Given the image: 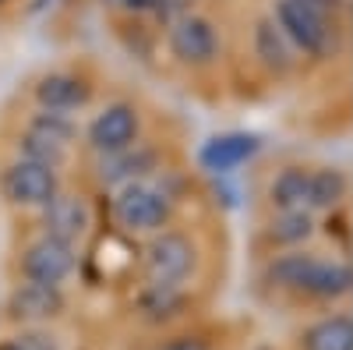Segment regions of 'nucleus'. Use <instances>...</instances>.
<instances>
[{
  "label": "nucleus",
  "instance_id": "nucleus-22",
  "mask_svg": "<svg viewBox=\"0 0 353 350\" xmlns=\"http://www.w3.org/2000/svg\"><path fill=\"white\" fill-rule=\"evenodd\" d=\"M8 350H28V347H25V343H14V347H8Z\"/></svg>",
  "mask_w": 353,
  "mask_h": 350
},
{
  "label": "nucleus",
  "instance_id": "nucleus-7",
  "mask_svg": "<svg viewBox=\"0 0 353 350\" xmlns=\"http://www.w3.org/2000/svg\"><path fill=\"white\" fill-rule=\"evenodd\" d=\"M0 188H4V195L14 202V206H46V202L57 195V173L53 166L46 163H36V159H14L4 177H0Z\"/></svg>",
  "mask_w": 353,
  "mask_h": 350
},
{
  "label": "nucleus",
  "instance_id": "nucleus-14",
  "mask_svg": "<svg viewBox=\"0 0 353 350\" xmlns=\"http://www.w3.org/2000/svg\"><path fill=\"white\" fill-rule=\"evenodd\" d=\"M11 311L14 318H53L64 311V298H61V286H46V283H21L14 294H11Z\"/></svg>",
  "mask_w": 353,
  "mask_h": 350
},
{
  "label": "nucleus",
  "instance_id": "nucleus-5",
  "mask_svg": "<svg viewBox=\"0 0 353 350\" xmlns=\"http://www.w3.org/2000/svg\"><path fill=\"white\" fill-rule=\"evenodd\" d=\"M194 269V244L176 230H163L145 248V273L152 286H176Z\"/></svg>",
  "mask_w": 353,
  "mask_h": 350
},
{
  "label": "nucleus",
  "instance_id": "nucleus-13",
  "mask_svg": "<svg viewBox=\"0 0 353 350\" xmlns=\"http://www.w3.org/2000/svg\"><path fill=\"white\" fill-rule=\"evenodd\" d=\"M36 99H39L43 110L71 113V110H78V106L88 103V85H85L78 75L53 71V75H46V78L36 85Z\"/></svg>",
  "mask_w": 353,
  "mask_h": 350
},
{
  "label": "nucleus",
  "instance_id": "nucleus-18",
  "mask_svg": "<svg viewBox=\"0 0 353 350\" xmlns=\"http://www.w3.org/2000/svg\"><path fill=\"white\" fill-rule=\"evenodd\" d=\"M346 198V173L336 166H321L311 170V184H307V209H332Z\"/></svg>",
  "mask_w": 353,
  "mask_h": 350
},
{
  "label": "nucleus",
  "instance_id": "nucleus-1",
  "mask_svg": "<svg viewBox=\"0 0 353 350\" xmlns=\"http://www.w3.org/2000/svg\"><path fill=\"white\" fill-rule=\"evenodd\" d=\"M269 280L283 290H297V294L307 298H343L353 290V269L346 262H321L314 255H301V251H290L279 255L272 266H269Z\"/></svg>",
  "mask_w": 353,
  "mask_h": 350
},
{
  "label": "nucleus",
  "instance_id": "nucleus-21",
  "mask_svg": "<svg viewBox=\"0 0 353 350\" xmlns=\"http://www.w3.org/2000/svg\"><path fill=\"white\" fill-rule=\"evenodd\" d=\"M163 350H209L201 340H194V336H181V340H173V343H166Z\"/></svg>",
  "mask_w": 353,
  "mask_h": 350
},
{
  "label": "nucleus",
  "instance_id": "nucleus-17",
  "mask_svg": "<svg viewBox=\"0 0 353 350\" xmlns=\"http://www.w3.org/2000/svg\"><path fill=\"white\" fill-rule=\"evenodd\" d=\"M304 350H353V318L332 315L304 333Z\"/></svg>",
  "mask_w": 353,
  "mask_h": 350
},
{
  "label": "nucleus",
  "instance_id": "nucleus-4",
  "mask_svg": "<svg viewBox=\"0 0 353 350\" xmlns=\"http://www.w3.org/2000/svg\"><path fill=\"white\" fill-rule=\"evenodd\" d=\"M71 142H74V124L68 121V113L43 110L32 117L28 131L21 135V153H25V159H36V163H46L57 170L64 163Z\"/></svg>",
  "mask_w": 353,
  "mask_h": 350
},
{
  "label": "nucleus",
  "instance_id": "nucleus-9",
  "mask_svg": "<svg viewBox=\"0 0 353 350\" xmlns=\"http://www.w3.org/2000/svg\"><path fill=\"white\" fill-rule=\"evenodd\" d=\"M141 121H138V110L131 103H110L103 106L92 124H88V145L103 156V153H117V149H128V145L138 142Z\"/></svg>",
  "mask_w": 353,
  "mask_h": 350
},
{
  "label": "nucleus",
  "instance_id": "nucleus-16",
  "mask_svg": "<svg viewBox=\"0 0 353 350\" xmlns=\"http://www.w3.org/2000/svg\"><path fill=\"white\" fill-rule=\"evenodd\" d=\"M307 184H311V170L304 166H286L276 173V181L269 184V198L279 213L286 209H307ZM311 213V209H307Z\"/></svg>",
  "mask_w": 353,
  "mask_h": 350
},
{
  "label": "nucleus",
  "instance_id": "nucleus-15",
  "mask_svg": "<svg viewBox=\"0 0 353 350\" xmlns=\"http://www.w3.org/2000/svg\"><path fill=\"white\" fill-rule=\"evenodd\" d=\"M254 53L261 57V64L269 71H290L293 68V46L272 18H261L254 25Z\"/></svg>",
  "mask_w": 353,
  "mask_h": 350
},
{
  "label": "nucleus",
  "instance_id": "nucleus-10",
  "mask_svg": "<svg viewBox=\"0 0 353 350\" xmlns=\"http://www.w3.org/2000/svg\"><path fill=\"white\" fill-rule=\"evenodd\" d=\"M258 149H261L258 135H251V131H223V135H212L201 145L198 159L209 173H237V166L254 159Z\"/></svg>",
  "mask_w": 353,
  "mask_h": 350
},
{
  "label": "nucleus",
  "instance_id": "nucleus-8",
  "mask_svg": "<svg viewBox=\"0 0 353 350\" xmlns=\"http://www.w3.org/2000/svg\"><path fill=\"white\" fill-rule=\"evenodd\" d=\"M21 273H25V280H32V283L61 286L74 273V244L46 233V237H39L36 244H28V251L21 258Z\"/></svg>",
  "mask_w": 353,
  "mask_h": 350
},
{
  "label": "nucleus",
  "instance_id": "nucleus-2",
  "mask_svg": "<svg viewBox=\"0 0 353 350\" xmlns=\"http://www.w3.org/2000/svg\"><path fill=\"white\" fill-rule=\"evenodd\" d=\"M113 216L134 233H152L170 223V195L149 181H131L113 202Z\"/></svg>",
  "mask_w": 353,
  "mask_h": 350
},
{
  "label": "nucleus",
  "instance_id": "nucleus-3",
  "mask_svg": "<svg viewBox=\"0 0 353 350\" xmlns=\"http://www.w3.org/2000/svg\"><path fill=\"white\" fill-rule=\"evenodd\" d=\"M272 21L283 28L290 46H297L307 57H329L332 50V21L311 11L301 0H276Z\"/></svg>",
  "mask_w": 353,
  "mask_h": 350
},
{
  "label": "nucleus",
  "instance_id": "nucleus-11",
  "mask_svg": "<svg viewBox=\"0 0 353 350\" xmlns=\"http://www.w3.org/2000/svg\"><path fill=\"white\" fill-rule=\"evenodd\" d=\"M43 223H46L50 237H61V241L74 244L92 226V213H88L85 198H78V195H53L43 206Z\"/></svg>",
  "mask_w": 353,
  "mask_h": 350
},
{
  "label": "nucleus",
  "instance_id": "nucleus-6",
  "mask_svg": "<svg viewBox=\"0 0 353 350\" xmlns=\"http://www.w3.org/2000/svg\"><path fill=\"white\" fill-rule=\"evenodd\" d=\"M166 46H170V53L181 64L201 68V64H212L216 61V53H219V32H216V25L209 18L188 11V14L170 21Z\"/></svg>",
  "mask_w": 353,
  "mask_h": 350
},
{
  "label": "nucleus",
  "instance_id": "nucleus-12",
  "mask_svg": "<svg viewBox=\"0 0 353 350\" xmlns=\"http://www.w3.org/2000/svg\"><path fill=\"white\" fill-rule=\"evenodd\" d=\"M156 163V153L145 149V145H128V149H117V153H103V163H99V181L103 184H131V181H141L145 173L152 170Z\"/></svg>",
  "mask_w": 353,
  "mask_h": 350
},
{
  "label": "nucleus",
  "instance_id": "nucleus-19",
  "mask_svg": "<svg viewBox=\"0 0 353 350\" xmlns=\"http://www.w3.org/2000/svg\"><path fill=\"white\" fill-rule=\"evenodd\" d=\"M311 230H314V223H311V213L307 209H286V213H279L272 220L269 237L276 244H301V241L311 237Z\"/></svg>",
  "mask_w": 353,
  "mask_h": 350
},
{
  "label": "nucleus",
  "instance_id": "nucleus-20",
  "mask_svg": "<svg viewBox=\"0 0 353 350\" xmlns=\"http://www.w3.org/2000/svg\"><path fill=\"white\" fill-rule=\"evenodd\" d=\"M301 4H307L311 11H318L321 18H329V21H336L339 14H343V0H301Z\"/></svg>",
  "mask_w": 353,
  "mask_h": 350
}]
</instances>
